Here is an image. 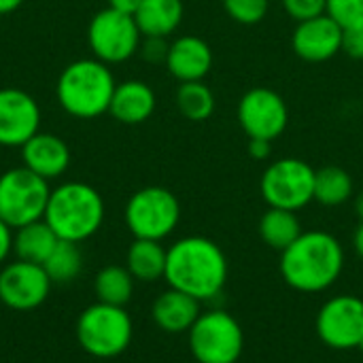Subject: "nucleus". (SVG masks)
<instances>
[{
    "label": "nucleus",
    "instance_id": "0eeeda50",
    "mask_svg": "<svg viewBox=\"0 0 363 363\" xmlns=\"http://www.w3.org/2000/svg\"><path fill=\"white\" fill-rule=\"evenodd\" d=\"M189 349L198 363H236L245 351V332L228 311L200 313L191 325Z\"/></svg>",
    "mask_w": 363,
    "mask_h": 363
},
{
    "label": "nucleus",
    "instance_id": "c756f323",
    "mask_svg": "<svg viewBox=\"0 0 363 363\" xmlns=\"http://www.w3.org/2000/svg\"><path fill=\"white\" fill-rule=\"evenodd\" d=\"M285 13L298 23L328 13V0H283Z\"/></svg>",
    "mask_w": 363,
    "mask_h": 363
},
{
    "label": "nucleus",
    "instance_id": "ddd939ff",
    "mask_svg": "<svg viewBox=\"0 0 363 363\" xmlns=\"http://www.w3.org/2000/svg\"><path fill=\"white\" fill-rule=\"evenodd\" d=\"M51 285L43 266L17 259L0 270V302L11 311H34L45 304Z\"/></svg>",
    "mask_w": 363,
    "mask_h": 363
},
{
    "label": "nucleus",
    "instance_id": "39448f33",
    "mask_svg": "<svg viewBox=\"0 0 363 363\" xmlns=\"http://www.w3.org/2000/svg\"><path fill=\"white\" fill-rule=\"evenodd\" d=\"M74 334L87 355L113 359L130 347L134 325L125 306L96 302L79 315Z\"/></svg>",
    "mask_w": 363,
    "mask_h": 363
},
{
    "label": "nucleus",
    "instance_id": "c85d7f7f",
    "mask_svg": "<svg viewBox=\"0 0 363 363\" xmlns=\"http://www.w3.org/2000/svg\"><path fill=\"white\" fill-rule=\"evenodd\" d=\"M328 15L345 30L363 28V0H328Z\"/></svg>",
    "mask_w": 363,
    "mask_h": 363
},
{
    "label": "nucleus",
    "instance_id": "412c9836",
    "mask_svg": "<svg viewBox=\"0 0 363 363\" xmlns=\"http://www.w3.org/2000/svg\"><path fill=\"white\" fill-rule=\"evenodd\" d=\"M57 242H60V238L55 236V232L49 228V223L45 219H40V221H32V223L15 230L13 253L21 262L43 266Z\"/></svg>",
    "mask_w": 363,
    "mask_h": 363
},
{
    "label": "nucleus",
    "instance_id": "5701e85b",
    "mask_svg": "<svg viewBox=\"0 0 363 363\" xmlns=\"http://www.w3.org/2000/svg\"><path fill=\"white\" fill-rule=\"evenodd\" d=\"M257 230H259L262 240L270 249L281 251V253L302 236V223L298 215L294 211L272 208V206H268V211L262 215Z\"/></svg>",
    "mask_w": 363,
    "mask_h": 363
},
{
    "label": "nucleus",
    "instance_id": "f8f14e48",
    "mask_svg": "<svg viewBox=\"0 0 363 363\" xmlns=\"http://www.w3.org/2000/svg\"><path fill=\"white\" fill-rule=\"evenodd\" d=\"M321 342L336 351L357 349L363 340V300L357 296L330 298L315 321Z\"/></svg>",
    "mask_w": 363,
    "mask_h": 363
},
{
    "label": "nucleus",
    "instance_id": "1a4fd4ad",
    "mask_svg": "<svg viewBox=\"0 0 363 363\" xmlns=\"http://www.w3.org/2000/svg\"><path fill=\"white\" fill-rule=\"evenodd\" d=\"M259 189L268 206L298 213L315 200V170L298 157L277 160L264 170Z\"/></svg>",
    "mask_w": 363,
    "mask_h": 363
},
{
    "label": "nucleus",
    "instance_id": "9d476101",
    "mask_svg": "<svg viewBox=\"0 0 363 363\" xmlns=\"http://www.w3.org/2000/svg\"><path fill=\"white\" fill-rule=\"evenodd\" d=\"M143 34L134 15L117 9L98 11L87 28V43L96 60L104 64H121L130 60L140 47Z\"/></svg>",
    "mask_w": 363,
    "mask_h": 363
},
{
    "label": "nucleus",
    "instance_id": "473e14b6",
    "mask_svg": "<svg viewBox=\"0 0 363 363\" xmlns=\"http://www.w3.org/2000/svg\"><path fill=\"white\" fill-rule=\"evenodd\" d=\"M13 236H15L13 228L0 219V264H4L6 257L13 253Z\"/></svg>",
    "mask_w": 363,
    "mask_h": 363
},
{
    "label": "nucleus",
    "instance_id": "f3484780",
    "mask_svg": "<svg viewBox=\"0 0 363 363\" xmlns=\"http://www.w3.org/2000/svg\"><path fill=\"white\" fill-rule=\"evenodd\" d=\"M21 160L28 170L43 179H57L70 164L68 145L49 132H36L28 143L21 145Z\"/></svg>",
    "mask_w": 363,
    "mask_h": 363
},
{
    "label": "nucleus",
    "instance_id": "393cba45",
    "mask_svg": "<svg viewBox=\"0 0 363 363\" xmlns=\"http://www.w3.org/2000/svg\"><path fill=\"white\" fill-rule=\"evenodd\" d=\"M134 277L125 266H104L94 279V294L98 302L125 306L134 296Z\"/></svg>",
    "mask_w": 363,
    "mask_h": 363
},
{
    "label": "nucleus",
    "instance_id": "7c9ffc66",
    "mask_svg": "<svg viewBox=\"0 0 363 363\" xmlns=\"http://www.w3.org/2000/svg\"><path fill=\"white\" fill-rule=\"evenodd\" d=\"M168 47H170V43H166V38H162V36H143L138 51H140L143 57H145L147 62H151V64H160V62L166 64Z\"/></svg>",
    "mask_w": 363,
    "mask_h": 363
},
{
    "label": "nucleus",
    "instance_id": "72a5a7b5",
    "mask_svg": "<svg viewBox=\"0 0 363 363\" xmlns=\"http://www.w3.org/2000/svg\"><path fill=\"white\" fill-rule=\"evenodd\" d=\"M272 153V140H264V138H249V155L253 160H268Z\"/></svg>",
    "mask_w": 363,
    "mask_h": 363
},
{
    "label": "nucleus",
    "instance_id": "423d86ee",
    "mask_svg": "<svg viewBox=\"0 0 363 363\" xmlns=\"http://www.w3.org/2000/svg\"><path fill=\"white\" fill-rule=\"evenodd\" d=\"M123 219L134 238L162 242L177 230L181 221V204L170 189L149 185L130 196Z\"/></svg>",
    "mask_w": 363,
    "mask_h": 363
},
{
    "label": "nucleus",
    "instance_id": "7ed1b4c3",
    "mask_svg": "<svg viewBox=\"0 0 363 363\" xmlns=\"http://www.w3.org/2000/svg\"><path fill=\"white\" fill-rule=\"evenodd\" d=\"M115 87L117 83L108 64L96 57H83L62 70L55 85V96L68 115L94 119L108 113Z\"/></svg>",
    "mask_w": 363,
    "mask_h": 363
},
{
    "label": "nucleus",
    "instance_id": "20e7f679",
    "mask_svg": "<svg viewBox=\"0 0 363 363\" xmlns=\"http://www.w3.org/2000/svg\"><path fill=\"white\" fill-rule=\"evenodd\" d=\"M60 240L83 242L104 223V200L100 191L81 181H68L51 189L43 217Z\"/></svg>",
    "mask_w": 363,
    "mask_h": 363
},
{
    "label": "nucleus",
    "instance_id": "6e6552de",
    "mask_svg": "<svg viewBox=\"0 0 363 363\" xmlns=\"http://www.w3.org/2000/svg\"><path fill=\"white\" fill-rule=\"evenodd\" d=\"M51 189L49 181L26 166L0 174V219L13 230L40 221L47 211Z\"/></svg>",
    "mask_w": 363,
    "mask_h": 363
},
{
    "label": "nucleus",
    "instance_id": "a211bd4d",
    "mask_svg": "<svg viewBox=\"0 0 363 363\" xmlns=\"http://www.w3.org/2000/svg\"><path fill=\"white\" fill-rule=\"evenodd\" d=\"M200 302L179 289H168L160 294L151 306V317L155 325L166 334H183L189 332L196 319L200 317Z\"/></svg>",
    "mask_w": 363,
    "mask_h": 363
},
{
    "label": "nucleus",
    "instance_id": "a878e982",
    "mask_svg": "<svg viewBox=\"0 0 363 363\" xmlns=\"http://www.w3.org/2000/svg\"><path fill=\"white\" fill-rule=\"evenodd\" d=\"M43 268L53 285L72 283L83 272V253L79 249V242L60 240L43 264Z\"/></svg>",
    "mask_w": 363,
    "mask_h": 363
},
{
    "label": "nucleus",
    "instance_id": "4c0bfd02",
    "mask_svg": "<svg viewBox=\"0 0 363 363\" xmlns=\"http://www.w3.org/2000/svg\"><path fill=\"white\" fill-rule=\"evenodd\" d=\"M355 213H357L359 221H363V191L355 198Z\"/></svg>",
    "mask_w": 363,
    "mask_h": 363
},
{
    "label": "nucleus",
    "instance_id": "f257e3e1",
    "mask_svg": "<svg viewBox=\"0 0 363 363\" xmlns=\"http://www.w3.org/2000/svg\"><path fill=\"white\" fill-rule=\"evenodd\" d=\"M166 283L198 302L213 300L228 281V257L223 249L206 236H185L166 255Z\"/></svg>",
    "mask_w": 363,
    "mask_h": 363
},
{
    "label": "nucleus",
    "instance_id": "9b49d317",
    "mask_svg": "<svg viewBox=\"0 0 363 363\" xmlns=\"http://www.w3.org/2000/svg\"><path fill=\"white\" fill-rule=\"evenodd\" d=\"M236 117L249 138L274 143L287 130L289 108L279 91L270 87H253L238 100Z\"/></svg>",
    "mask_w": 363,
    "mask_h": 363
},
{
    "label": "nucleus",
    "instance_id": "aec40b11",
    "mask_svg": "<svg viewBox=\"0 0 363 363\" xmlns=\"http://www.w3.org/2000/svg\"><path fill=\"white\" fill-rule=\"evenodd\" d=\"M183 0H143L134 19L143 36H170L183 21Z\"/></svg>",
    "mask_w": 363,
    "mask_h": 363
},
{
    "label": "nucleus",
    "instance_id": "f03ea898",
    "mask_svg": "<svg viewBox=\"0 0 363 363\" xmlns=\"http://www.w3.org/2000/svg\"><path fill=\"white\" fill-rule=\"evenodd\" d=\"M345 268V249L340 240L323 230L302 232V236L281 253L283 281L302 294H321L330 289Z\"/></svg>",
    "mask_w": 363,
    "mask_h": 363
},
{
    "label": "nucleus",
    "instance_id": "cd10ccee",
    "mask_svg": "<svg viewBox=\"0 0 363 363\" xmlns=\"http://www.w3.org/2000/svg\"><path fill=\"white\" fill-rule=\"evenodd\" d=\"M225 13L242 26L259 23L270 9V0H221Z\"/></svg>",
    "mask_w": 363,
    "mask_h": 363
},
{
    "label": "nucleus",
    "instance_id": "b1692460",
    "mask_svg": "<svg viewBox=\"0 0 363 363\" xmlns=\"http://www.w3.org/2000/svg\"><path fill=\"white\" fill-rule=\"evenodd\" d=\"M353 179L340 166H323L315 170V200L321 206H342L353 196Z\"/></svg>",
    "mask_w": 363,
    "mask_h": 363
},
{
    "label": "nucleus",
    "instance_id": "bb28decb",
    "mask_svg": "<svg viewBox=\"0 0 363 363\" xmlns=\"http://www.w3.org/2000/svg\"><path fill=\"white\" fill-rule=\"evenodd\" d=\"M177 108L189 121H206L215 113V94L204 81H187L177 89Z\"/></svg>",
    "mask_w": 363,
    "mask_h": 363
},
{
    "label": "nucleus",
    "instance_id": "e433bc0d",
    "mask_svg": "<svg viewBox=\"0 0 363 363\" xmlns=\"http://www.w3.org/2000/svg\"><path fill=\"white\" fill-rule=\"evenodd\" d=\"M23 4V0H0V15L13 13L15 9H19Z\"/></svg>",
    "mask_w": 363,
    "mask_h": 363
},
{
    "label": "nucleus",
    "instance_id": "4be33fe9",
    "mask_svg": "<svg viewBox=\"0 0 363 363\" xmlns=\"http://www.w3.org/2000/svg\"><path fill=\"white\" fill-rule=\"evenodd\" d=\"M166 255L168 249L162 247L160 240L134 238L125 253V268L140 283H153L164 279L166 274Z\"/></svg>",
    "mask_w": 363,
    "mask_h": 363
},
{
    "label": "nucleus",
    "instance_id": "4468645a",
    "mask_svg": "<svg viewBox=\"0 0 363 363\" xmlns=\"http://www.w3.org/2000/svg\"><path fill=\"white\" fill-rule=\"evenodd\" d=\"M40 128L38 102L23 89L0 87V145L21 147Z\"/></svg>",
    "mask_w": 363,
    "mask_h": 363
},
{
    "label": "nucleus",
    "instance_id": "c9c22d12",
    "mask_svg": "<svg viewBox=\"0 0 363 363\" xmlns=\"http://www.w3.org/2000/svg\"><path fill=\"white\" fill-rule=\"evenodd\" d=\"M353 247H355V253L363 259V221L359 223V228L355 230V236H353Z\"/></svg>",
    "mask_w": 363,
    "mask_h": 363
},
{
    "label": "nucleus",
    "instance_id": "f704fd0d",
    "mask_svg": "<svg viewBox=\"0 0 363 363\" xmlns=\"http://www.w3.org/2000/svg\"><path fill=\"white\" fill-rule=\"evenodd\" d=\"M143 0H108V6L111 9H117L121 13H128V15H134L138 11Z\"/></svg>",
    "mask_w": 363,
    "mask_h": 363
},
{
    "label": "nucleus",
    "instance_id": "6ab92c4d",
    "mask_svg": "<svg viewBox=\"0 0 363 363\" xmlns=\"http://www.w3.org/2000/svg\"><path fill=\"white\" fill-rule=\"evenodd\" d=\"M155 104V91L151 89V85L138 79H130L115 87L108 113L121 123L136 125L153 115Z\"/></svg>",
    "mask_w": 363,
    "mask_h": 363
},
{
    "label": "nucleus",
    "instance_id": "58836bf2",
    "mask_svg": "<svg viewBox=\"0 0 363 363\" xmlns=\"http://www.w3.org/2000/svg\"><path fill=\"white\" fill-rule=\"evenodd\" d=\"M357 349H359V351H362V353H363V340H362V342H359V347H357Z\"/></svg>",
    "mask_w": 363,
    "mask_h": 363
},
{
    "label": "nucleus",
    "instance_id": "dca6fc26",
    "mask_svg": "<svg viewBox=\"0 0 363 363\" xmlns=\"http://www.w3.org/2000/svg\"><path fill=\"white\" fill-rule=\"evenodd\" d=\"M166 68L181 83L202 81L213 68L211 45L204 38L194 36V34H185V36L174 38L168 47Z\"/></svg>",
    "mask_w": 363,
    "mask_h": 363
},
{
    "label": "nucleus",
    "instance_id": "2eb2a0df",
    "mask_svg": "<svg viewBox=\"0 0 363 363\" xmlns=\"http://www.w3.org/2000/svg\"><path fill=\"white\" fill-rule=\"evenodd\" d=\"M342 34L345 28L325 13L296 23L291 32V49L304 62H328L342 51Z\"/></svg>",
    "mask_w": 363,
    "mask_h": 363
},
{
    "label": "nucleus",
    "instance_id": "2f4dec72",
    "mask_svg": "<svg viewBox=\"0 0 363 363\" xmlns=\"http://www.w3.org/2000/svg\"><path fill=\"white\" fill-rule=\"evenodd\" d=\"M342 51L353 60H363V28H347L345 30Z\"/></svg>",
    "mask_w": 363,
    "mask_h": 363
}]
</instances>
